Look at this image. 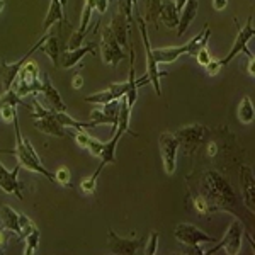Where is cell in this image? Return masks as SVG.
<instances>
[{
    "label": "cell",
    "mask_w": 255,
    "mask_h": 255,
    "mask_svg": "<svg viewBox=\"0 0 255 255\" xmlns=\"http://www.w3.org/2000/svg\"><path fill=\"white\" fill-rule=\"evenodd\" d=\"M204 187H206V194L203 196L208 203L209 211L221 209V211L235 213L237 196L223 175H220L216 170H208L204 174Z\"/></svg>",
    "instance_id": "cell-1"
},
{
    "label": "cell",
    "mask_w": 255,
    "mask_h": 255,
    "mask_svg": "<svg viewBox=\"0 0 255 255\" xmlns=\"http://www.w3.org/2000/svg\"><path fill=\"white\" fill-rule=\"evenodd\" d=\"M14 129H15V146L14 150H0L3 153H9V155H14L17 163L20 165V168H26L29 172H34V174H41L43 177H46L48 180L55 182V174L49 172L46 167L43 165L41 158L38 157L36 153L34 146L31 145L29 139H24L22 133H20V126H19V118H17V113L14 114Z\"/></svg>",
    "instance_id": "cell-2"
},
{
    "label": "cell",
    "mask_w": 255,
    "mask_h": 255,
    "mask_svg": "<svg viewBox=\"0 0 255 255\" xmlns=\"http://www.w3.org/2000/svg\"><path fill=\"white\" fill-rule=\"evenodd\" d=\"M209 36H211V29H209V26L206 24L204 26V29L199 32V34H196L194 38L191 41H187L186 44H182V46H168V48H158V49H153V61L157 65L163 63H172V61H175L179 56L182 55H192L196 56V53L199 51L203 46H208V41H209Z\"/></svg>",
    "instance_id": "cell-3"
},
{
    "label": "cell",
    "mask_w": 255,
    "mask_h": 255,
    "mask_svg": "<svg viewBox=\"0 0 255 255\" xmlns=\"http://www.w3.org/2000/svg\"><path fill=\"white\" fill-rule=\"evenodd\" d=\"M133 2L131 0H118V10L113 15L111 26H108L114 38L123 48L128 46V38H129V26L133 24Z\"/></svg>",
    "instance_id": "cell-4"
},
{
    "label": "cell",
    "mask_w": 255,
    "mask_h": 255,
    "mask_svg": "<svg viewBox=\"0 0 255 255\" xmlns=\"http://www.w3.org/2000/svg\"><path fill=\"white\" fill-rule=\"evenodd\" d=\"M34 96V111H32V119H34V128L38 131L44 134H49V136H56V138H65L67 136V131H65V126L56 119L55 111L51 109H44L41 106V102L38 101L36 94Z\"/></svg>",
    "instance_id": "cell-5"
},
{
    "label": "cell",
    "mask_w": 255,
    "mask_h": 255,
    "mask_svg": "<svg viewBox=\"0 0 255 255\" xmlns=\"http://www.w3.org/2000/svg\"><path fill=\"white\" fill-rule=\"evenodd\" d=\"M136 24L139 27V34H141V39H143V46H145V53H146V79H148V84L153 85L155 89V94L160 96L162 94V87H160V79L167 75V72H162L158 70V65L153 61V48L150 46V39H148V27H146V22L141 15H136Z\"/></svg>",
    "instance_id": "cell-6"
},
{
    "label": "cell",
    "mask_w": 255,
    "mask_h": 255,
    "mask_svg": "<svg viewBox=\"0 0 255 255\" xmlns=\"http://www.w3.org/2000/svg\"><path fill=\"white\" fill-rule=\"evenodd\" d=\"M39 73H38V65L27 61L20 72L15 77L14 84H12V90L17 94L19 97L24 96H32V94H38L41 90V80H39Z\"/></svg>",
    "instance_id": "cell-7"
},
{
    "label": "cell",
    "mask_w": 255,
    "mask_h": 255,
    "mask_svg": "<svg viewBox=\"0 0 255 255\" xmlns=\"http://www.w3.org/2000/svg\"><path fill=\"white\" fill-rule=\"evenodd\" d=\"M48 32L46 34H43L41 38L36 41V44H32V46L29 48V51H27V55H24L22 58L14 61V63H7L5 60L0 61V80H2V85H3V90H10L12 89V84H14L15 77H17V73L20 72V68L24 67V65L29 61V58L32 55H34L38 49H41V46H43V43L48 39Z\"/></svg>",
    "instance_id": "cell-8"
},
{
    "label": "cell",
    "mask_w": 255,
    "mask_h": 255,
    "mask_svg": "<svg viewBox=\"0 0 255 255\" xmlns=\"http://www.w3.org/2000/svg\"><path fill=\"white\" fill-rule=\"evenodd\" d=\"M242 237H244V225L240 220H233L230 223L228 230H226L225 237L220 242H216V247L209 250H204L206 255H213L220 250H225L228 255H237L242 250Z\"/></svg>",
    "instance_id": "cell-9"
},
{
    "label": "cell",
    "mask_w": 255,
    "mask_h": 255,
    "mask_svg": "<svg viewBox=\"0 0 255 255\" xmlns=\"http://www.w3.org/2000/svg\"><path fill=\"white\" fill-rule=\"evenodd\" d=\"M208 134V129L199 123H194V125H187L180 129H177L174 133V136L179 141V146H182L186 150L187 155H192L194 151L203 145L204 138Z\"/></svg>",
    "instance_id": "cell-10"
},
{
    "label": "cell",
    "mask_w": 255,
    "mask_h": 255,
    "mask_svg": "<svg viewBox=\"0 0 255 255\" xmlns=\"http://www.w3.org/2000/svg\"><path fill=\"white\" fill-rule=\"evenodd\" d=\"M99 49H101L102 60H104L106 65H111L113 68H116L123 60L126 58L125 49H123L121 44L118 43L114 34L111 32L109 27H106L104 32L101 36V43H99Z\"/></svg>",
    "instance_id": "cell-11"
},
{
    "label": "cell",
    "mask_w": 255,
    "mask_h": 255,
    "mask_svg": "<svg viewBox=\"0 0 255 255\" xmlns=\"http://www.w3.org/2000/svg\"><path fill=\"white\" fill-rule=\"evenodd\" d=\"M174 237L180 242L184 247L194 249L199 244H216V238L209 237L208 233H204L203 230H199L197 226L191 223H180L175 226Z\"/></svg>",
    "instance_id": "cell-12"
},
{
    "label": "cell",
    "mask_w": 255,
    "mask_h": 255,
    "mask_svg": "<svg viewBox=\"0 0 255 255\" xmlns=\"http://www.w3.org/2000/svg\"><path fill=\"white\" fill-rule=\"evenodd\" d=\"M255 34V29H254V17L252 15H249V19H247V24L244 27L240 29V32H238V36L235 38V43H233V48L230 49V53L225 56V58H221V65H228L230 61H232L233 58H235L237 55H240V53H244V55L247 56V58H252L254 53L250 51L249 48H247V44L250 43V39L254 38Z\"/></svg>",
    "instance_id": "cell-13"
},
{
    "label": "cell",
    "mask_w": 255,
    "mask_h": 255,
    "mask_svg": "<svg viewBox=\"0 0 255 255\" xmlns=\"http://www.w3.org/2000/svg\"><path fill=\"white\" fill-rule=\"evenodd\" d=\"M145 242L146 238H121L113 228H109L108 250L109 254L116 255H134L145 247Z\"/></svg>",
    "instance_id": "cell-14"
},
{
    "label": "cell",
    "mask_w": 255,
    "mask_h": 255,
    "mask_svg": "<svg viewBox=\"0 0 255 255\" xmlns=\"http://www.w3.org/2000/svg\"><path fill=\"white\" fill-rule=\"evenodd\" d=\"M160 155H162V163L165 168L167 175H174L177 167V153H179V141L174 136V133H162L158 136Z\"/></svg>",
    "instance_id": "cell-15"
},
{
    "label": "cell",
    "mask_w": 255,
    "mask_h": 255,
    "mask_svg": "<svg viewBox=\"0 0 255 255\" xmlns=\"http://www.w3.org/2000/svg\"><path fill=\"white\" fill-rule=\"evenodd\" d=\"M125 133H126L125 128L118 125L116 131L113 133V138H111L109 141H106V143H104V146H102V150H101V155L97 157L99 160H101V163H99L97 170L92 174L94 179H97L99 174H101V172L104 170V167H106V165H109V163H114V162H116V148H118L119 138H121Z\"/></svg>",
    "instance_id": "cell-16"
},
{
    "label": "cell",
    "mask_w": 255,
    "mask_h": 255,
    "mask_svg": "<svg viewBox=\"0 0 255 255\" xmlns=\"http://www.w3.org/2000/svg\"><path fill=\"white\" fill-rule=\"evenodd\" d=\"M96 10V0H85L84 2V10H82V20H80V27L72 34V38L68 41V46L67 49H75L82 46V41H84L85 34L89 31L90 26V20H92V14Z\"/></svg>",
    "instance_id": "cell-17"
},
{
    "label": "cell",
    "mask_w": 255,
    "mask_h": 255,
    "mask_svg": "<svg viewBox=\"0 0 255 255\" xmlns=\"http://www.w3.org/2000/svg\"><path fill=\"white\" fill-rule=\"evenodd\" d=\"M19 170H20L19 163L15 165L14 170H7V168L3 167V163L0 162V189H2L3 192H7V194H12V196L19 197V199L22 201L24 199V196H22L24 186L19 182V179H17Z\"/></svg>",
    "instance_id": "cell-18"
},
{
    "label": "cell",
    "mask_w": 255,
    "mask_h": 255,
    "mask_svg": "<svg viewBox=\"0 0 255 255\" xmlns=\"http://www.w3.org/2000/svg\"><path fill=\"white\" fill-rule=\"evenodd\" d=\"M128 87H129L128 82H123V84H111L109 89L102 90V92H99V94L87 96L84 101L89 102V104H96V106L108 104V102H111V101H119L123 96H126Z\"/></svg>",
    "instance_id": "cell-19"
},
{
    "label": "cell",
    "mask_w": 255,
    "mask_h": 255,
    "mask_svg": "<svg viewBox=\"0 0 255 255\" xmlns=\"http://www.w3.org/2000/svg\"><path fill=\"white\" fill-rule=\"evenodd\" d=\"M240 186H242L245 206L250 209V213H255V179H254L252 167L249 165L240 167Z\"/></svg>",
    "instance_id": "cell-20"
},
{
    "label": "cell",
    "mask_w": 255,
    "mask_h": 255,
    "mask_svg": "<svg viewBox=\"0 0 255 255\" xmlns=\"http://www.w3.org/2000/svg\"><path fill=\"white\" fill-rule=\"evenodd\" d=\"M38 94H43V97L46 99L48 106L51 111H60V113H68V108L65 106V102L61 101L60 92L55 89V85L51 84L48 73H43V82H41V90Z\"/></svg>",
    "instance_id": "cell-21"
},
{
    "label": "cell",
    "mask_w": 255,
    "mask_h": 255,
    "mask_svg": "<svg viewBox=\"0 0 255 255\" xmlns=\"http://www.w3.org/2000/svg\"><path fill=\"white\" fill-rule=\"evenodd\" d=\"M96 49H97V44H96V41H89L87 44H84V46H79V48H75V49H67L65 51V55H63V58H61L60 61V65H61V68H72V67H75L79 61L84 58L85 55H90V53H94L96 55Z\"/></svg>",
    "instance_id": "cell-22"
},
{
    "label": "cell",
    "mask_w": 255,
    "mask_h": 255,
    "mask_svg": "<svg viewBox=\"0 0 255 255\" xmlns=\"http://www.w3.org/2000/svg\"><path fill=\"white\" fill-rule=\"evenodd\" d=\"M197 7H199V0H186L184 7L179 10V24H177V36H182L191 26V22L196 19Z\"/></svg>",
    "instance_id": "cell-23"
},
{
    "label": "cell",
    "mask_w": 255,
    "mask_h": 255,
    "mask_svg": "<svg viewBox=\"0 0 255 255\" xmlns=\"http://www.w3.org/2000/svg\"><path fill=\"white\" fill-rule=\"evenodd\" d=\"M158 20L163 22V26L168 27V29H175L177 24H179V10H177L174 0H162Z\"/></svg>",
    "instance_id": "cell-24"
},
{
    "label": "cell",
    "mask_w": 255,
    "mask_h": 255,
    "mask_svg": "<svg viewBox=\"0 0 255 255\" xmlns=\"http://www.w3.org/2000/svg\"><path fill=\"white\" fill-rule=\"evenodd\" d=\"M20 215L17 211H15L14 208L7 206V204H3L2 208H0V221H2V226L7 230H10L12 233H15L19 238L20 235V221H19Z\"/></svg>",
    "instance_id": "cell-25"
},
{
    "label": "cell",
    "mask_w": 255,
    "mask_h": 255,
    "mask_svg": "<svg viewBox=\"0 0 255 255\" xmlns=\"http://www.w3.org/2000/svg\"><path fill=\"white\" fill-rule=\"evenodd\" d=\"M63 19H65L63 3H61L60 0H51V2H49L48 14L43 22V34H46V32L51 29V26H55L56 22H61Z\"/></svg>",
    "instance_id": "cell-26"
},
{
    "label": "cell",
    "mask_w": 255,
    "mask_h": 255,
    "mask_svg": "<svg viewBox=\"0 0 255 255\" xmlns=\"http://www.w3.org/2000/svg\"><path fill=\"white\" fill-rule=\"evenodd\" d=\"M237 114H238V119H240V123H244V125H250V123H254L255 109H254L252 99H250L249 96H245L240 101V104H238V113Z\"/></svg>",
    "instance_id": "cell-27"
},
{
    "label": "cell",
    "mask_w": 255,
    "mask_h": 255,
    "mask_svg": "<svg viewBox=\"0 0 255 255\" xmlns=\"http://www.w3.org/2000/svg\"><path fill=\"white\" fill-rule=\"evenodd\" d=\"M41 51H43L44 55H48L51 63L60 65V46H58V39H56L55 34L48 36V39L44 41L43 46H41Z\"/></svg>",
    "instance_id": "cell-28"
},
{
    "label": "cell",
    "mask_w": 255,
    "mask_h": 255,
    "mask_svg": "<svg viewBox=\"0 0 255 255\" xmlns=\"http://www.w3.org/2000/svg\"><path fill=\"white\" fill-rule=\"evenodd\" d=\"M102 113L104 116L108 118V121L113 126V133L116 131L118 128V118H119V101H111L108 104H102Z\"/></svg>",
    "instance_id": "cell-29"
},
{
    "label": "cell",
    "mask_w": 255,
    "mask_h": 255,
    "mask_svg": "<svg viewBox=\"0 0 255 255\" xmlns=\"http://www.w3.org/2000/svg\"><path fill=\"white\" fill-rule=\"evenodd\" d=\"M39 237H41V232L38 230V226H36L34 230L27 235L24 240H26V249H24V255H34L38 252L39 249Z\"/></svg>",
    "instance_id": "cell-30"
},
{
    "label": "cell",
    "mask_w": 255,
    "mask_h": 255,
    "mask_svg": "<svg viewBox=\"0 0 255 255\" xmlns=\"http://www.w3.org/2000/svg\"><path fill=\"white\" fill-rule=\"evenodd\" d=\"M17 104H24L27 106L26 102L22 101V97H19L14 90H5V92L0 96V111H2L5 106H17Z\"/></svg>",
    "instance_id": "cell-31"
},
{
    "label": "cell",
    "mask_w": 255,
    "mask_h": 255,
    "mask_svg": "<svg viewBox=\"0 0 255 255\" xmlns=\"http://www.w3.org/2000/svg\"><path fill=\"white\" fill-rule=\"evenodd\" d=\"M55 182H58L63 187H72V174L67 167H60L55 172Z\"/></svg>",
    "instance_id": "cell-32"
},
{
    "label": "cell",
    "mask_w": 255,
    "mask_h": 255,
    "mask_svg": "<svg viewBox=\"0 0 255 255\" xmlns=\"http://www.w3.org/2000/svg\"><path fill=\"white\" fill-rule=\"evenodd\" d=\"M157 245H158V232H151L148 240L145 242V252L146 255H155L157 254Z\"/></svg>",
    "instance_id": "cell-33"
},
{
    "label": "cell",
    "mask_w": 255,
    "mask_h": 255,
    "mask_svg": "<svg viewBox=\"0 0 255 255\" xmlns=\"http://www.w3.org/2000/svg\"><path fill=\"white\" fill-rule=\"evenodd\" d=\"M96 187H97V179H94L92 175H90L89 179L82 180V184H80V189L84 194H94V192H96Z\"/></svg>",
    "instance_id": "cell-34"
},
{
    "label": "cell",
    "mask_w": 255,
    "mask_h": 255,
    "mask_svg": "<svg viewBox=\"0 0 255 255\" xmlns=\"http://www.w3.org/2000/svg\"><path fill=\"white\" fill-rule=\"evenodd\" d=\"M102 146H104V143L102 141H99V139H96V138H90L87 146H85V150H89L92 157H99V155H101Z\"/></svg>",
    "instance_id": "cell-35"
},
{
    "label": "cell",
    "mask_w": 255,
    "mask_h": 255,
    "mask_svg": "<svg viewBox=\"0 0 255 255\" xmlns=\"http://www.w3.org/2000/svg\"><path fill=\"white\" fill-rule=\"evenodd\" d=\"M196 58H197V63H199L201 67H206L209 61H211V55H209V51H208V46L201 48L199 51L196 53Z\"/></svg>",
    "instance_id": "cell-36"
},
{
    "label": "cell",
    "mask_w": 255,
    "mask_h": 255,
    "mask_svg": "<svg viewBox=\"0 0 255 255\" xmlns=\"http://www.w3.org/2000/svg\"><path fill=\"white\" fill-rule=\"evenodd\" d=\"M194 206L197 211L201 213V215H208L209 213V208H208V203H206V199H204V196L203 194H197L194 197Z\"/></svg>",
    "instance_id": "cell-37"
},
{
    "label": "cell",
    "mask_w": 255,
    "mask_h": 255,
    "mask_svg": "<svg viewBox=\"0 0 255 255\" xmlns=\"http://www.w3.org/2000/svg\"><path fill=\"white\" fill-rule=\"evenodd\" d=\"M204 68H206V73H208V75L215 77V75H218V73L221 72L223 65H221V61H220V60H211Z\"/></svg>",
    "instance_id": "cell-38"
},
{
    "label": "cell",
    "mask_w": 255,
    "mask_h": 255,
    "mask_svg": "<svg viewBox=\"0 0 255 255\" xmlns=\"http://www.w3.org/2000/svg\"><path fill=\"white\" fill-rule=\"evenodd\" d=\"M12 235V232L10 230H7V228H0V254L3 252V250L7 249V244H9V238Z\"/></svg>",
    "instance_id": "cell-39"
},
{
    "label": "cell",
    "mask_w": 255,
    "mask_h": 255,
    "mask_svg": "<svg viewBox=\"0 0 255 255\" xmlns=\"http://www.w3.org/2000/svg\"><path fill=\"white\" fill-rule=\"evenodd\" d=\"M15 113H17L15 106H5V108L0 111V114H2V118H3V121H5V123H12V119H14Z\"/></svg>",
    "instance_id": "cell-40"
},
{
    "label": "cell",
    "mask_w": 255,
    "mask_h": 255,
    "mask_svg": "<svg viewBox=\"0 0 255 255\" xmlns=\"http://www.w3.org/2000/svg\"><path fill=\"white\" fill-rule=\"evenodd\" d=\"M82 85H84V77H82V73H75L72 79V87L73 89H82Z\"/></svg>",
    "instance_id": "cell-41"
},
{
    "label": "cell",
    "mask_w": 255,
    "mask_h": 255,
    "mask_svg": "<svg viewBox=\"0 0 255 255\" xmlns=\"http://www.w3.org/2000/svg\"><path fill=\"white\" fill-rule=\"evenodd\" d=\"M228 5V0H213V7L215 10H223Z\"/></svg>",
    "instance_id": "cell-42"
},
{
    "label": "cell",
    "mask_w": 255,
    "mask_h": 255,
    "mask_svg": "<svg viewBox=\"0 0 255 255\" xmlns=\"http://www.w3.org/2000/svg\"><path fill=\"white\" fill-rule=\"evenodd\" d=\"M208 148H209V150H208L209 157H215V155H216V143L215 141H209L208 143Z\"/></svg>",
    "instance_id": "cell-43"
},
{
    "label": "cell",
    "mask_w": 255,
    "mask_h": 255,
    "mask_svg": "<svg viewBox=\"0 0 255 255\" xmlns=\"http://www.w3.org/2000/svg\"><path fill=\"white\" fill-rule=\"evenodd\" d=\"M184 3H186V0H177V3H175V7H177V10H180L184 7Z\"/></svg>",
    "instance_id": "cell-44"
},
{
    "label": "cell",
    "mask_w": 255,
    "mask_h": 255,
    "mask_svg": "<svg viewBox=\"0 0 255 255\" xmlns=\"http://www.w3.org/2000/svg\"><path fill=\"white\" fill-rule=\"evenodd\" d=\"M3 7H5V2H3V0H0V12L3 10Z\"/></svg>",
    "instance_id": "cell-45"
},
{
    "label": "cell",
    "mask_w": 255,
    "mask_h": 255,
    "mask_svg": "<svg viewBox=\"0 0 255 255\" xmlns=\"http://www.w3.org/2000/svg\"><path fill=\"white\" fill-rule=\"evenodd\" d=\"M60 2L63 3V7H65V5H67V3H68V0H60Z\"/></svg>",
    "instance_id": "cell-46"
}]
</instances>
